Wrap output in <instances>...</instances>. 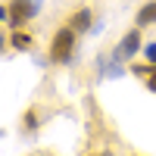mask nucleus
I'll return each mask as SVG.
<instances>
[{
  "label": "nucleus",
  "mask_w": 156,
  "mask_h": 156,
  "mask_svg": "<svg viewBox=\"0 0 156 156\" xmlns=\"http://www.w3.org/2000/svg\"><path fill=\"white\" fill-rule=\"evenodd\" d=\"M6 47H9V37H3V31H0V53H3Z\"/></svg>",
  "instance_id": "9d476101"
},
{
  "label": "nucleus",
  "mask_w": 156,
  "mask_h": 156,
  "mask_svg": "<svg viewBox=\"0 0 156 156\" xmlns=\"http://www.w3.org/2000/svg\"><path fill=\"white\" fill-rule=\"evenodd\" d=\"M9 47H12V50H19V53H25V50H31V47H34V37L25 31V28H19V31H12V34H9Z\"/></svg>",
  "instance_id": "0eeeda50"
},
{
  "label": "nucleus",
  "mask_w": 156,
  "mask_h": 156,
  "mask_svg": "<svg viewBox=\"0 0 156 156\" xmlns=\"http://www.w3.org/2000/svg\"><path fill=\"white\" fill-rule=\"evenodd\" d=\"M87 156H112V153H87Z\"/></svg>",
  "instance_id": "9b49d317"
},
{
  "label": "nucleus",
  "mask_w": 156,
  "mask_h": 156,
  "mask_svg": "<svg viewBox=\"0 0 156 156\" xmlns=\"http://www.w3.org/2000/svg\"><path fill=\"white\" fill-rule=\"evenodd\" d=\"M144 28H137V25H134V28H128L122 37H119V41H115V47H112V59H119V62H134V56L140 53V50H144Z\"/></svg>",
  "instance_id": "f03ea898"
},
{
  "label": "nucleus",
  "mask_w": 156,
  "mask_h": 156,
  "mask_svg": "<svg viewBox=\"0 0 156 156\" xmlns=\"http://www.w3.org/2000/svg\"><path fill=\"white\" fill-rule=\"evenodd\" d=\"M41 125H44L41 106H28L25 115H22V131H25V134H37V131H41Z\"/></svg>",
  "instance_id": "423d86ee"
},
{
  "label": "nucleus",
  "mask_w": 156,
  "mask_h": 156,
  "mask_svg": "<svg viewBox=\"0 0 156 156\" xmlns=\"http://www.w3.org/2000/svg\"><path fill=\"white\" fill-rule=\"evenodd\" d=\"M128 156H140V153H128Z\"/></svg>",
  "instance_id": "f8f14e48"
},
{
  "label": "nucleus",
  "mask_w": 156,
  "mask_h": 156,
  "mask_svg": "<svg viewBox=\"0 0 156 156\" xmlns=\"http://www.w3.org/2000/svg\"><path fill=\"white\" fill-rule=\"evenodd\" d=\"M134 25H137V28H144V31L156 25V0H147V3L137 6V12H134Z\"/></svg>",
  "instance_id": "39448f33"
},
{
  "label": "nucleus",
  "mask_w": 156,
  "mask_h": 156,
  "mask_svg": "<svg viewBox=\"0 0 156 156\" xmlns=\"http://www.w3.org/2000/svg\"><path fill=\"white\" fill-rule=\"evenodd\" d=\"M94 19H97V16H94V9H90V6H78L72 16L66 19V25H69V28H75L78 34H84V31H90Z\"/></svg>",
  "instance_id": "20e7f679"
},
{
  "label": "nucleus",
  "mask_w": 156,
  "mask_h": 156,
  "mask_svg": "<svg viewBox=\"0 0 156 156\" xmlns=\"http://www.w3.org/2000/svg\"><path fill=\"white\" fill-rule=\"evenodd\" d=\"M75 50H78V31L69 28V25H59L50 37V47H47V62L50 66H69L75 59Z\"/></svg>",
  "instance_id": "f257e3e1"
},
{
  "label": "nucleus",
  "mask_w": 156,
  "mask_h": 156,
  "mask_svg": "<svg viewBox=\"0 0 156 156\" xmlns=\"http://www.w3.org/2000/svg\"><path fill=\"white\" fill-rule=\"evenodd\" d=\"M6 6H9V28L12 31H19V28H25L37 12H41V0H6Z\"/></svg>",
  "instance_id": "7ed1b4c3"
},
{
  "label": "nucleus",
  "mask_w": 156,
  "mask_h": 156,
  "mask_svg": "<svg viewBox=\"0 0 156 156\" xmlns=\"http://www.w3.org/2000/svg\"><path fill=\"white\" fill-rule=\"evenodd\" d=\"M3 22H9V6L0 3V25H3Z\"/></svg>",
  "instance_id": "1a4fd4ad"
},
{
  "label": "nucleus",
  "mask_w": 156,
  "mask_h": 156,
  "mask_svg": "<svg viewBox=\"0 0 156 156\" xmlns=\"http://www.w3.org/2000/svg\"><path fill=\"white\" fill-rule=\"evenodd\" d=\"M140 53H144V62H156V41H147Z\"/></svg>",
  "instance_id": "6e6552de"
}]
</instances>
